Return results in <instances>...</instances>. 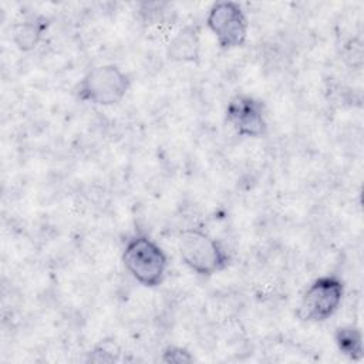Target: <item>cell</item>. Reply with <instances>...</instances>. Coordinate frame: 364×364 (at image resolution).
<instances>
[{"label": "cell", "mask_w": 364, "mask_h": 364, "mask_svg": "<svg viewBox=\"0 0 364 364\" xmlns=\"http://www.w3.org/2000/svg\"><path fill=\"white\" fill-rule=\"evenodd\" d=\"M178 250L183 264L203 277L223 272L230 262L220 242L199 228H188L179 233Z\"/></svg>", "instance_id": "1"}, {"label": "cell", "mask_w": 364, "mask_h": 364, "mask_svg": "<svg viewBox=\"0 0 364 364\" xmlns=\"http://www.w3.org/2000/svg\"><path fill=\"white\" fill-rule=\"evenodd\" d=\"M125 270L142 286L158 287L168 270V257L148 235L136 233L125 243L121 256Z\"/></svg>", "instance_id": "2"}, {"label": "cell", "mask_w": 364, "mask_h": 364, "mask_svg": "<svg viewBox=\"0 0 364 364\" xmlns=\"http://www.w3.org/2000/svg\"><path fill=\"white\" fill-rule=\"evenodd\" d=\"M131 87L125 71L115 64L90 68L75 87V95L82 102L109 107L121 102Z\"/></svg>", "instance_id": "3"}, {"label": "cell", "mask_w": 364, "mask_h": 364, "mask_svg": "<svg viewBox=\"0 0 364 364\" xmlns=\"http://www.w3.org/2000/svg\"><path fill=\"white\" fill-rule=\"evenodd\" d=\"M343 297L344 283L338 276H318L301 294L296 314L301 321L307 323L326 321L337 313Z\"/></svg>", "instance_id": "4"}, {"label": "cell", "mask_w": 364, "mask_h": 364, "mask_svg": "<svg viewBox=\"0 0 364 364\" xmlns=\"http://www.w3.org/2000/svg\"><path fill=\"white\" fill-rule=\"evenodd\" d=\"M206 26L222 50L245 46L249 34V18L236 1H216L206 14Z\"/></svg>", "instance_id": "5"}, {"label": "cell", "mask_w": 364, "mask_h": 364, "mask_svg": "<svg viewBox=\"0 0 364 364\" xmlns=\"http://www.w3.org/2000/svg\"><path fill=\"white\" fill-rule=\"evenodd\" d=\"M225 117L239 136L262 138L267 132L264 104L249 94L233 95L226 105Z\"/></svg>", "instance_id": "6"}, {"label": "cell", "mask_w": 364, "mask_h": 364, "mask_svg": "<svg viewBox=\"0 0 364 364\" xmlns=\"http://www.w3.org/2000/svg\"><path fill=\"white\" fill-rule=\"evenodd\" d=\"M166 55L176 63H198L200 57V33L198 26L186 24L173 34L168 43Z\"/></svg>", "instance_id": "7"}, {"label": "cell", "mask_w": 364, "mask_h": 364, "mask_svg": "<svg viewBox=\"0 0 364 364\" xmlns=\"http://www.w3.org/2000/svg\"><path fill=\"white\" fill-rule=\"evenodd\" d=\"M48 27V20L44 16H34L24 20L14 31V41L20 50H31L41 40L43 33Z\"/></svg>", "instance_id": "8"}, {"label": "cell", "mask_w": 364, "mask_h": 364, "mask_svg": "<svg viewBox=\"0 0 364 364\" xmlns=\"http://www.w3.org/2000/svg\"><path fill=\"white\" fill-rule=\"evenodd\" d=\"M334 343L348 358L360 360L363 357V334L358 327L350 324L336 328Z\"/></svg>", "instance_id": "9"}, {"label": "cell", "mask_w": 364, "mask_h": 364, "mask_svg": "<svg viewBox=\"0 0 364 364\" xmlns=\"http://www.w3.org/2000/svg\"><path fill=\"white\" fill-rule=\"evenodd\" d=\"M162 361H165V363H176V364L191 363V361H193V355L191 354V351H188L183 347L168 346L162 351Z\"/></svg>", "instance_id": "10"}]
</instances>
